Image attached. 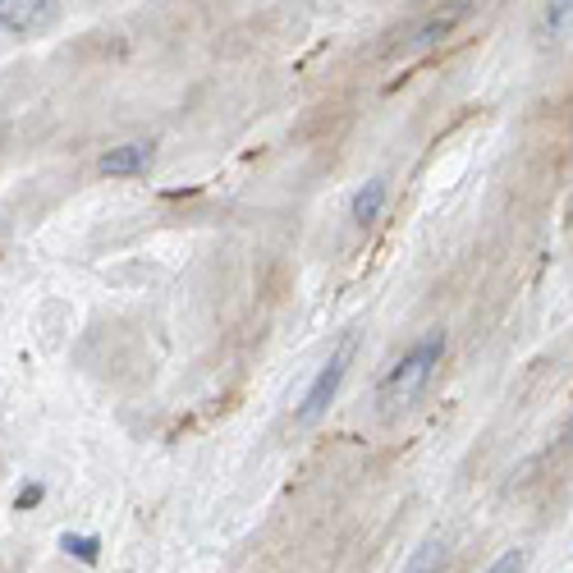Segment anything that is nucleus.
<instances>
[{
	"label": "nucleus",
	"mask_w": 573,
	"mask_h": 573,
	"mask_svg": "<svg viewBox=\"0 0 573 573\" xmlns=\"http://www.w3.org/2000/svg\"><path fill=\"white\" fill-rule=\"evenodd\" d=\"M440 353H446V335H440V330H431L423 345H413L395 362V368L385 372V381H381V408L385 413H404V408L418 404V395L427 390L431 372L440 368Z\"/></svg>",
	"instance_id": "f257e3e1"
},
{
	"label": "nucleus",
	"mask_w": 573,
	"mask_h": 573,
	"mask_svg": "<svg viewBox=\"0 0 573 573\" xmlns=\"http://www.w3.org/2000/svg\"><path fill=\"white\" fill-rule=\"evenodd\" d=\"M349 358H353V340H345L340 349H335V353H330V362H326V368L317 372V381L307 385V395H303V408H299V423H303V427H312V423H317L322 413L330 408V400L340 395V381H345V368H349Z\"/></svg>",
	"instance_id": "f03ea898"
},
{
	"label": "nucleus",
	"mask_w": 573,
	"mask_h": 573,
	"mask_svg": "<svg viewBox=\"0 0 573 573\" xmlns=\"http://www.w3.org/2000/svg\"><path fill=\"white\" fill-rule=\"evenodd\" d=\"M56 23V0H0V29L14 37H33Z\"/></svg>",
	"instance_id": "7ed1b4c3"
},
{
	"label": "nucleus",
	"mask_w": 573,
	"mask_h": 573,
	"mask_svg": "<svg viewBox=\"0 0 573 573\" xmlns=\"http://www.w3.org/2000/svg\"><path fill=\"white\" fill-rule=\"evenodd\" d=\"M468 10H473V0H450V5L446 10H436V14H427L423 23H418V29H413V46H436L440 37H450L454 29H459V23L468 19Z\"/></svg>",
	"instance_id": "20e7f679"
},
{
	"label": "nucleus",
	"mask_w": 573,
	"mask_h": 573,
	"mask_svg": "<svg viewBox=\"0 0 573 573\" xmlns=\"http://www.w3.org/2000/svg\"><path fill=\"white\" fill-rule=\"evenodd\" d=\"M151 143H124V147H111L101 156V175L111 179H134V175H147L151 170Z\"/></svg>",
	"instance_id": "39448f33"
},
{
	"label": "nucleus",
	"mask_w": 573,
	"mask_h": 573,
	"mask_svg": "<svg viewBox=\"0 0 573 573\" xmlns=\"http://www.w3.org/2000/svg\"><path fill=\"white\" fill-rule=\"evenodd\" d=\"M381 206H385V179H368V184H362L358 193H353V221L358 225H372L377 216H381Z\"/></svg>",
	"instance_id": "423d86ee"
},
{
	"label": "nucleus",
	"mask_w": 573,
	"mask_h": 573,
	"mask_svg": "<svg viewBox=\"0 0 573 573\" xmlns=\"http://www.w3.org/2000/svg\"><path fill=\"white\" fill-rule=\"evenodd\" d=\"M440 569H446V541L440 537H427L404 564V573H440Z\"/></svg>",
	"instance_id": "0eeeda50"
},
{
	"label": "nucleus",
	"mask_w": 573,
	"mask_h": 573,
	"mask_svg": "<svg viewBox=\"0 0 573 573\" xmlns=\"http://www.w3.org/2000/svg\"><path fill=\"white\" fill-rule=\"evenodd\" d=\"M546 33L551 37L573 33V0H551V5H546Z\"/></svg>",
	"instance_id": "6e6552de"
},
{
	"label": "nucleus",
	"mask_w": 573,
	"mask_h": 573,
	"mask_svg": "<svg viewBox=\"0 0 573 573\" xmlns=\"http://www.w3.org/2000/svg\"><path fill=\"white\" fill-rule=\"evenodd\" d=\"M60 546H65L69 555L83 560V564H97V537H74V532H65V537H60Z\"/></svg>",
	"instance_id": "1a4fd4ad"
},
{
	"label": "nucleus",
	"mask_w": 573,
	"mask_h": 573,
	"mask_svg": "<svg viewBox=\"0 0 573 573\" xmlns=\"http://www.w3.org/2000/svg\"><path fill=\"white\" fill-rule=\"evenodd\" d=\"M524 564H528V555L524 551H505L496 564H491L486 573H524Z\"/></svg>",
	"instance_id": "9d476101"
},
{
	"label": "nucleus",
	"mask_w": 573,
	"mask_h": 573,
	"mask_svg": "<svg viewBox=\"0 0 573 573\" xmlns=\"http://www.w3.org/2000/svg\"><path fill=\"white\" fill-rule=\"evenodd\" d=\"M37 501H42V486H37V482H29V486L19 491V501H14V505H19V509H29V505H37Z\"/></svg>",
	"instance_id": "9b49d317"
},
{
	"label": "nucleus",
	"mask_w": 573,
	"mask_h": 573,
	"mask_svg": "<svg viewBox=\"0 0 573 573\" xmlns=\"http://www.w3.org/2000/svg\"><path fill=\"white\" fill-rule=\"evenodd\" d=\"M569 436H573V423H569Z\"/></svg>",
	"instance_id": "f8f14e48"
}]
</instances>
